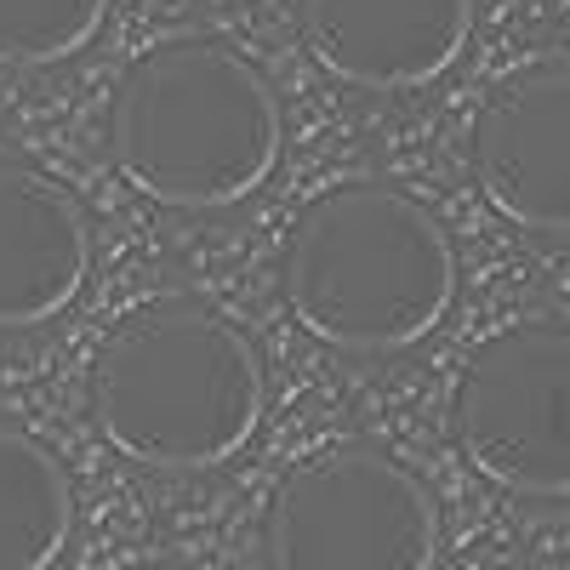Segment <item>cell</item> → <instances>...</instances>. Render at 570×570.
<instances>
[{
  "instance_id": "7",
  "label": "cell",
  "mask_w": 570,
  "mask_h": 570,
  "mask_svg": "<svg viewBox=\"0 0 570 570\" xmlns=\"http://www.w3.org/2000/svg\"><path fill=\"white\" fill-rule=\"evenodd\" d=\"M308 58L360 91L440 80L473 35V0H297Z\"/></svg>"
},
{
  "instance_id": "2",
  "label": "cell",
  "mask_w": 570,
  "mask_h": 570,
  "mask_svg": "<svg viewBox=\"0 0 570 570\" xmlns=\"http://www.w3.org/2000/svg\"><path fill=\"white\" fill-rule=\"evenodd\" d=\"M109 155L160 206H240L279 166V98L228 40L177 35L126 63L109 104Z\"/></svg>"
},
{
  "instance_id": "6",
  "label": "cell",
  "mask_w": 570,
  "mask_h": 570,
  "mask_svg": "<svg viewBox=\"0 0 570 570\" xmlns=\"http://www.w3.org/2000/svg\"><path fill=\"white\" fill-rule=\"evenodd\" d=\"M473 183L491 212L531 234H570V58L502 75L468 131Z\"/></svg>"
},
{
  "instance_id": "8",
  "label": "cell",
  "mask_w": 570,
  "mask_h": 570,
  "mask_svg": "<svg viewBox=\"0 0 570 570\" xmlns=\"http://www.w3.org/2000/svg\"><path fill=\"white\" fill-rule=\"evenodd\" d=\"M91 274V223L58 177L0 155V331L58 320Z\"/></svg>"
},
{
  "instance_id": "11",
  "label": "cell",
  "mask_w": 570,
  "mask_h": 570,
  "mask_svg": "<svg viewBox=\"0 0 570 570\" xmlns=\"http://www.w3.org/2000/svg\"><path fill=\"white\" fill-rule=\"evenodd\" d=\"M126 570H195V564H183V559H142V564H126Z\"/></svg>"
},
{
  "instance_id": "5",
  "label": "cell",
  "mask_w": 570,
  "mask_h": 570,
  "mask_svg": "<svg viewBox=\"0 0 570 570\" xmlns=\"http://www.w3.org/2000/svg\"><path fill=\"white\" fill-rule=\"evenodd\" d=\"M451 434L491 485L531 502L570 497V325L491 331L451 389Z\"/></svg>"
},
{
  "instance_id": "3",
  "label": "cell",
  "mask_w": 570,
  "mask_h": 570,
  "mask_svg": "<svg viewBox=\"0 0 570 570\" xmlns=\"http://www.w3.org/2000/svg\"><path fill=\"white\" fill-rule=\"evenodd\" d=\"M285 303L343 354H400L456 303V246L434 206L394 183H337L314 195L285 240Z\"/></svg>"
},
{
  "instance_id": "1",
  "label": "cell",
  "mask_w": 570,
  "mask_h": 570,
  "mask_svg": "<svg viewBox=\"0 0 570 570\" xmlns=\"http://www.w3.org/2000/svg\"><path fill=\"white\" fill-rule=\"evenodd\" d=\"M263 394L252 337L195 297H155L120 314L86 371L98 434L160 473L228 462L257 434Z\"/></svg>"
},
{
  "instance_id": "10",
  "label": "cell",
  "mask_w": 570,
  "mask_h": 570,
  "mask_svg": "<svg viewBox=\"0 0 570 570\" xmlns=\"http://www.w3.org/2000/svg\"><path fill=\"white\" fill-rule=\"evenodd\" d=\"M109 0H0V69L69 63L98 40Z\"/></svg>"
},
{
  "instance_id": "9",
  "label": "cell",
  "mask_w": 570,
  "mask_h": 570,
  "mask_svg": "<svg viewBox=\"0 0 570 570\" xmlns=\"http://www.w3.org/2000/svg\"><path fill=\"white\" fill-rule=\"evenodd\" d=\"M75 531L63 462L29 428L0 422V570H52Z\"/></svg>"
},
{
  "instance_id": "4",
  "label": "cell",
  "mask_w": 570,
  "mask_h": 570,
  "mask_svg": "<svg viewBox=\"0 0 570 570\" xmlns=\"http://www.w3.org/2000/svg\"><path fill=\"white\" fill-rule=\"evenodd\" d=\"M263 548L268 570H434L440 502L400 456L337 440L285 468Z\"/></svg>"
}]
</instances>
